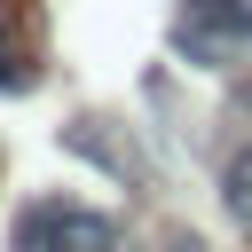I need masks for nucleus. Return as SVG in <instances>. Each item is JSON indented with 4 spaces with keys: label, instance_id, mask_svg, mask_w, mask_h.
I'll return each mask as SVG.
<instances>
[{
    "label": "nucleus",
    "instance_id": "f03ea898",
    "mask_svg": "<svg viewBox=\"0 0 252 252\" xmlns=\"http://www.w3.org/2000/svg\"><path fill=\"white\" fill-rule=\"evenodd\" d=\"M173 47H181L189 63H205V71L236 63V55L252 47V0H181Z\"/></svg>",
    "mask_w": 252,
    "mask_h": 252
},
{
    "label": "nucleus",
    "instance_id": "20e7f679",
    "mask_svg": "<svg viewBox=\"0 0 252 252\" xmlns=\"http://www.w3.org/2000/svg\"><path fill=\"white\" fill-rule=\"evenodd\" d=\"M220 205H228V220L252 236V142H244V150L220 165Z\"/></svg>",
    "mask_w": 252,
    "mask_h": 252
},
{
    "label": "nucleus",
    "instance_id": "7ed1b4c3",
    "mask_svg": "<svg viewBox=\"0 0 252 252\" xmlns=\"http://www.w3.org/2000/svg\"><path fill=\"white\" fill-rule=\"evenodd\" d=\"M39 79V63H32V39L16 32V16H8V0H0V94H24Z\"/></svg>",
    "mask_w": 252,
    "mask_h": 252
},
{
    "label": "nucleus",
    "instance_id": "f257e3e1",
    "mask_svg": "<svg viewBox=\"0 0 252 252\" xmlns=\"http://www.w3.org/2000/svg\"><path fill=\"white\" fill-rule=\"evenodd\" d=\"M8 252H118V220L79 197H32L8 220Z\"/></svg>",
    "mask_w": 252,
    "mask_h": 252
}]
</instances>
